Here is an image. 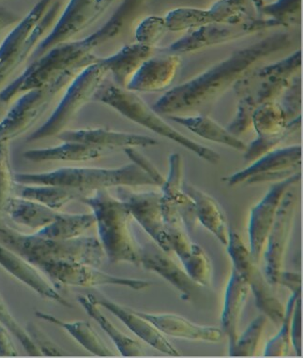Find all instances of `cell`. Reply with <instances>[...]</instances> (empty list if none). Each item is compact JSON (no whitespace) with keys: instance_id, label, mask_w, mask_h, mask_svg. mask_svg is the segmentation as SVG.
<instances>
[{"instance_id":"obj_33","label":"cell","mask_w":303,"mask_h":358,"mask_svg":"<svg viewBox=\"0 0 303 358\" xmlns=\"http://www.w3.org/2000/svg\"><path fill=\"white\" fill-rule=\"evenodd\" d=\"M107 150L79 142H63L57 147L27 151L24 158L33 162H81L100 159Z\"/></svg>"},{"instance_id":"obj_34","label":"cell","mask_w":303,"mask_h":358,"mask_svg":"<svg viewBox=\"0 0 303 358\" xmlns=\"http://www.w3.org/2000/svg\"><path fill=\"white\" fill-rule=\"evenodd\" d=\"M169 120L180 125L185 127L198 136L219 144L227 145L237 150H246L247 145L241 141L238 136H234L231 132L220 125L216 121L211 120L206 115L198 117H183V115H169Z\"/></svg>"},{"instance_id":"obj_39","label":"cell","mask_w":303,"mask_h":358,"mask_svg":"<svg viewBox=\"0 0 303 358\" xmlns=\"http://www.w3.org/2000/svg\"><path fill=\"white\" fill-rule=\"evenodd\" d=\"M252 124L259 136H272L285 131L288 122L281 104L274 101L263 103L253 111Z\"/></svg>"},{"instance_id":"obj_25","label":"cell","mask_w":303,"mask_h":358,"mask_svg":"<svg viewBox=\"0 0 303 358\" xmlns=\"http://www.w3.org/2000/svg\"><path fill=\"white\" fill-rule=\"evenodd\" d=\"M292 79L281 80L260 85L244 97L239 98L238 110L232 122L228 125L227 131L238 137L249 134L253 129V111L263 103L276 101L280 98L286 88L290 84Z\"/></svg>"},{"instance_id":"obj_2","label":"cell","mask_w":303,"mask_h":358,"mask_svg":"<svg viewBox=\"0 0 303 358\" xmlns=\"http://www.w3.org/2000/svg\"><path fill=\"white\" fill-rule=\"evenodd\" d=\"M290 43V36L279 33L234 52L200 76L165 93L153 109L158 114L168 115L205 109L233 88L239 80L263 65L269 57L288 49Z\"/></svg>"},{"instance_id":"obj_55","label":"cell","mask_w":303,"mask_h":358,"mask_svg":"<svg viewBox=\"0 0 303 358\" xmlns=\"http://www.w3.org/2000/svg\"><path fill=\"white\" fill-rule=\"evenodd\" d=\"M252 1L253 2V4H255L258 12L261 13V10H262L263 7L265 6V2H264V0H252Z\"/></svg>"},{"instance_id":"obj_14","label":"cell","mask_w":303,"mask_h":358,"mask_svg":"<svg viewBox=\"0 0 303 358\" xmlns=\"http://www.w3.org/2000/svg\"><path fill=\"white\" fill-rule=\"evenodd\" d=\"M38 269L55 282L67 286L93 287L100 285H120L139 291L151 285L146 280L113 276L99 271L97 267L76 262H52L41 264Z\"/></svg>"},{"instance_id":"obj_44","label":"cell","mask_w":303,"mask_h":358,"mask_svg":"<svg viewBox=\"0 0 303 358\" xmlns=\"http://www.w3.org/2000/svg\"><path fill=\"white\" fill-rule=\"evenodd\" d=\"M302 0H277L274 3L265 5L261 15L271 16L282 27L299 23Z\"/></svg>"},{"instance_id":"obj_11","label":"cell","mask_w":303,"mask_h":358,"mask_svg":"<svg viewBox=\"0 0 303 358\" xmlns=\"http://www.w3.org/2000/svg\"><path fill=\"white\" fill-rule=\"evenodd\" d=\"M282 27L274 19H249L238 24H212L200 27L171 44L167 51L170 54H185L201 49L220 45L255 34L274 27Z\"/></svg>"},{"instance_id":"obj_31","label":"cell","mask_w":303,"mask_h":358,"mask_svg":"<svg viewBox=\"0 0 303 358\" xmlns=\"http://www.w3.org/2000/svg\"><path fill=\"white\" fill-rule=\"evenodd\" d=\"M250 286L246 280L233 267L222 315L223 330L230 340V348L234 346L239 338V324L242 310L246 304Z\"/></svg>"},{"instance_id":"obj_37","label":"cell","mask_w":303,"mask_h":358,"mask_svg":"<svg viewBox=\"0 0 303 358\" xmlns=\"http://www.w3.org/2000/svg\"><path fill=\"white\" fill-rule=\"evenodd\" d=\"M77 300L87 311V315L94 319L106 334L112 338L115 346L123 357H141L144 354L141 344L120 331L101 313L100 306L92 299V296H80Z\"/></svg>"},{"instance_id":"obj_1","label":"cell","mask_w":303,"mask_h":358,"mask_svg":"<svg viewBox=\"0 0 303 358\" xmlns=\"http://www.w3.org/2000/svg\"><path fill=\"white\" fill-rule=\"evenodd\" d=\"M147 0H124L114 15L97 31L78 41L55 46L40 59L32 62L27 70L0 93V103L8 104L16 97L43 87L71 70H83L100 62L97 51L122 37L136 21Z\"/></svg>"},{"instance_id":"obj_27","label":"cell","mask_w":303,"mask_h":358,"mask_svg":"<svg viewBox=\"0 0 303 358\" xmlns=\"http://www.w3.org/2000/svg\"><path fill=\"white\" fill-rule=\"evenodd\" d=\"M153 55V46L136 43L127 44L112 56L101 59L100 62L112 74L115 84L126 88L143 63Z\"/></svg>"},{"instance_id":"obj_42","label":"cell","mask_w":303,"mask_h":358,"mask_svg":"<svg viewBox=\"0 0 303 358\" xmlns=\"http://www.w3.org/2000/svg\"><path fill=\"white\" fill-rule=\"evenodd\" d=\"M268 317L265 315H259L251 323L249 327L238 338L234 346L230 347L231 357H251L255 355L259 341L265 329Z\"/></svg>"},{"instance_id":"obj_38","label":"cell","mask_w":303,"mask_h":358,"mask_svg":"<svg viewBox=\"0 0 303 358\" xmlns=\"http://www.w3.org/2000/svg\"><path fill=\"white\" fill-rule=\"evenodd\" d=\"M94 224L96 217L93 213L67 214L62 212L55 222L38 230L36 235L57 241H67L82 236Z\"/></svg>"},{"instance_id":"obj_16","label":"cell","mask_w":303,"mask_h":358,"mask_svg":"<svg viewBox=\"0 0 303 358\" xmlns=\"http://www.w3.org/2000/svg\"><path fill=\"white\" fill-rule=\"evenodd\" d=\"M300 180V172H297L278 181L269 188L260 203L251 210L249 222L250 253L255 263L260 261L269 231L274 224L278 208L283 195L291 187Z\"/></svg>"},{"instance_id":"obj_30","label":"cell","mask_w":303,"mask_h":358,"mask_svg":"<svg viewBox=\"0 0 303 358\" xmlns=\"http://www.w3.org/2000/svg\"><path fill=\"white\" fill-rule=\"evenodd\" d=\"M183 189L195 203L197 219L224 245L228 244L227 217L221 206L211 195L198 189L197 187L183 181Z\"/></svg>"},{"instance_id":"obj_22","label":"cell","mask_w":303,"mask_h":358,"mask_svg":"<svg viewBox=\"0 0 303 358\" xmlns=\"http://www.w3.org/2000/svg\"><path fill=\"white\" fill-rule=\"evenodd\" d=\"M0 266L43 299L59 303L64 307L71 308L70 303L52 286L37 267L1 243H0Z\"/></svg>"},{"instance_id":"obj_51","label":"cell","mask_w":303,"mask_h":358,"mask_svg":"<svg viewBox=\"0 0 303 358\" xmlns=\"http://www.w3.org/2000/svg\"><path fill=\"white\" fill-rule=\"evenodd\" d=\"M9 332L10 330L0 322V355L16 357L19 355L18 351Z\"/></svg>"},{"instance_id":"obj_56","label":"cell","mask_w":303,"mask_h":358,"mask_svg":"<svg viewBox=\"0 0 303 358\" xmlns=\"http://www.w3.org/2000/svg\"><path fill=\"white\" fill-rule=\"evenodd\" d=\"M113 1H115V0H98V3L107 9L112 4Z\"/></svg>"},{"instance_id":"obj_29","label":"cell","mask_w":303,"mask_h":358,"mask_svg":"<svg viewBox=\"0 0 303 358\" xmlns=\"http://www.w3.org/2000/svg\"><path fill=\"white\" fill-rule=\"evenodd\" d=\"M183 159L180 153L169 156V173L161 187L162 196L174 203L180 212L189 233H192L197 225V214L194 201L183 189Z\"/></svg>"},{"instance_id":"obj_47","label":"cell","mask_w":303,"mask_h":358,"mask_svg":"<svg viewBox=\"0 0 303 358\" xmlns=\"http://www.w3.org/2000/svg\"><path fill=\"white\" fill-rule=\"evenodd\" d=\"M281 106L285 112L288 122L300 117L302 113V79L300 74L292 79L290 84L281 95Z\"/></svg>"},{"instance_id":"obj_10","label":"cell","mask_w":303,"mask_h":358,"mask_svg":"<svg viewBox=\"0 0 303 358\" xmlns=\"http://www.w3.org/2000/svg\"><path fill=\"white\" fill-rule=\"evenodd\" d=\"M227 252L233 261V267L246 280L255 297L256 306L276 326H281L286 308L272 291L265 275L256 266L241 236L233 231L228 236Z\"/></svg>"},{"instance_id":"obj_28","label":"cell","mask_w":303,"mask_h":358,"mask_svg":"<svg viewBox=\"0 0 303 358\" xmlns=\"http://www.w3.org/2000/svg\"><path fill=\"white\" fill-rule=\"evenodd\" d=\"M139 315L147 319L165 335L171 337L188 338V340L209 341L217 343L221 341L223 332L221 329L213 327L198 326L181 316L173 315H148L139 313Z\"/></svg>"},{"instance_id":"obj_9","label":"cell","mask_w":303,"mask_h":358,"mask_svg":"<svg viewBox=\"0 0 303 358\" xmlns=\"http://www.w3.org/2000/svg\"><path fill=\"white\" fill-rule=\"evenodd\" d=\"M165 231L171 250L180 257L190 278L200 286H209L211 279V260L204 250L190 238L180 212L174 203L162 196Z\"/></svg>"},{"instance_id":"obj_4","label":"cell","mask_w":303,"mask_h":358,"mask_svg":"<svg viewBox=\"0 0 303 358\" xmlns=\"http://www.w3.org/2000/svg\"><path fill=\"white\" fill-rule=\"evenodd\" d=\"M92 209L100 242L110 263L121 262L140 266V246L131 231V211L123 201L113 197L108 189H98L79 199Z\"/></svg>"},{"instance_id":"obj_23","label":"cell","mask_w":303,"mask_h":358,"mask_svg":"<svg viewBox=\"0 0 303 358\" xmlns=\"http://www.w3.org/2000/svg\"><path fill=\"white\" fill-rule=\"evenodd\" d=\"M90 296L100 307L106 308L110 313L117 316L134 334L139 336L140 338L150 344L153 348L159 350L160 352H164V354L173 355V357L180 355V352L164 337V333L160 331L147 319L139 315L136 310L123 307V306L111 301L106 297H98L94 294H90Z\"/></svg>"},{"instance_id":"obj_17","label":"cell","mask_w":303,"mask_h":358,"mask_svg":"<svg viewBox=\"0 0 303 358\" xmlns=\"http://www.w3.org/2000/svg\"><path fill=\"white\" fill-rule=\"evenodd\" d=\"M118 199L128 206L132 216L165 252H172L165 231L162 194L156 192H136L128 187H117Z\"/></svg>"},{"instance_id":"obj_13","label":"cell","mask_w":303,"mask_h":358,"mask_svg":"<svg viewBox=\"0 0 303 358\" xmlns=\"http://www.w3.org/2000/svg\"><path fill=\"white\" fill-rule=\"evenodd\" d=\"M297 192L292 187L283 195L278 208L274 224L267 238L265 258V276L272 286L279 285L281 273L283 271V262L297 209Z\"/></svg>"},{"instance_id":"obj_49","label":"cell","mask_w":303,"mask_h":358,"mask_svg":"<svg viewBox=\"0 0 303 358\" xmlns=\"http://www.w3.org/2000/svg\"><path fill=\"white\" fill-rule=\"evenodd\" d=\"M124 152L126 155H128L129 159L133 161L134 164L144 171L156 183V186H159L160 188L164 183V176L160 173V171L157 169L155 165L153 164L148 158H146L141 152H139L134 147H128L123 148Z\"/></svg>"},{"instance_id":"obj_50","label":"cell","mask_w":303,"mask_h":358,"mask_svg":"<svg viewBox=\"0 0 303 358\" xmlns=\"http://www.w3.org/2000/svg\"><path fill=\"white\" fill-rule=\"evenodd\" d=\"M291 341L297 355H302V302L297 300L292 316Z\"/></svg>"},{"instance_id":"obj_18","label":"cell","mask_w":303,"mask_h":358,"mask_svg":"<svg viewBox=\"0 0 303 358\" xmlns=\"http://www.w3.org/2000/svg\"><path fill=\"white\" fill-rule=\"evenodd\" d=\"M252 19L245 8L237 6L227 0H220L211 10L180 8L171 10L164 17L170 31L195 30L212 24H238Z\"/></svg>"},{"instance_id":"obj_3","label":"cell","mask_w":303,"mask_h":358,"mask_svg":"<svg viewBox=\"0 0 303 358\" xmlns=\"http://www.w3.org/2000/svg\"><path fill=\"white\" fill-rule=\"evenodd\" d=\"M0 243L18 253L33 266L57 261L76 262L101 266L104 250L94 236H79L67 241H57L40 236L26 235L0 222Z\"/></svg>"},{"instance_id":"obj_40","label":"cell","mask_w":303,"mask_h":358,"mask_svg":"<svg viewBox=\"0 0 303 358\" xmlns=\"http://www.w3.org/2000/svg\"><path fill=\"white\" fill-rule=\"evenodd\" d=\"M300 124H302V117H297L296 120L288 122L285 131L279 134H276V136H258V138L251 143L250 145H247V148L245 150V164H252V162L256 161L260 157L276 150L280 145L288 141L290 137L294 136L295 134L300 131Z\"/></svg>"},{"instance_id":"obj_19","label":"cell","mask_w":303,"mask_h":358,"mask_svg":"<svg viewBox=\"0 0 303 358\" xmlns=\"http://www.w3.org/2000/svg\"><path fill=\"white\" fill-rule=\"evenodd\" d=\"M52 0H41L27 17L19 22L12 32L7 36L0 46V87L20 67L29 55L27 51V41L32 30L45 16Z\"/></svg>"},{"instance_id":"obj_52","label":"cell","mask_w":303,"mask_h":358,"mask_svg":"<svg viewBox=\"0 0 303 358\" xmlns=\"http://www.w3.org/2000/svg\"><path fill=\"white\" fill-rule=\"evenodd\" d=\"M279 285H282L290 289L292 293L293 292L300 290V277L299 274L293 273V272L283 271L281 273Z\"/></svg>"},{"instance_id":"obj_7","label":"cell","mask_w":303,"mask_h":358,"mask_svg":"<svg viewBox=\"0 0 303 358\" xmlns=\"http://www.w3.org/2000/svg\"><path fill=\"white\" fill-rule=\"evenodd\" d=\"M108 74V71L100 62L83 69L68 85L64 96L51 117L30 134L27 141L32 143L57 136L65 131L82 107L92 100L93 95Z\"/></svg>"},{"instance_id":"obj_6","label":"cell","mask_w":303,"mask_h":358,"mask_svg":"<svg viewBox=\"0 0 303 358\" xmlns=\"http://www.w3.org/2000/svg\"><path fill=\"white\" fill-rule=\"evenodd\" d=\"M92 101L106 104L123 117L150 129L159 136L167 137L171 141L177 143L209 164H217L221 159V155L216 151L198 144L197 142L184 136L177 129L172 128L169 124L159 117L158 113L154 111L153 107L150 108L134 92L118 87L115 83L104 80L93 95Z\"/></svg>"},{"instance_id":"obj_48","label":"cell","mask_w":303,"mask_h":358,"mask_svg":"<svg viewBox=\"0 0 303 358\" xmlns=\"http://www.w3.org/2000/svg\"><path fill=\"white\" fill-rule=\"evenodd\" d=\"M26 330L33 343L35 344V346L37 347L41 355H48V357H62V355H66L64 350L53 343L51 338L48 337L45 333L41 331L36 324L29 323Z\"/></svg>"},{"instance_id":"obj_46","label":"cell","mask_w":303,"mask_h":358,"mask_svg":"<svg viewBox=\"0 0 303 358\" xmlns=\"http://www.w3.org/2000/svg\"><path fill=\"white\" fill-rule=\"evenodd\" d=\"M167 31L164 17L153 15L140 22L136 27L134 36L136 43L153 48Z\"/></svg>"},{"instance_id":"obj_12","label":"cell","mask_w":303,"mask_h":358,"mask_svg":"<svg viewBox=\"0 0 303 358\" xmlns=\"http://www.w3.org/2000/svg\"><path fill=\"white\" fill-rule=\"evenodd\" d=\"M302 165V148L291 145L271 151L252 162L250 166L224 178L230 187L245 184L281 181L300 172Z\"/></svg>"},{"instance_id":"obj_8","label":"cell","mask_w":303,"mask_h":358,"mask_svg":"<svg viewBox=\"0 0 303 358\" xmlns=\"http://www.w3.org/2000/svg\"><path fill=\"white\" fill-rule=\"evenodd\" d=\"M81 71H66L48 84L23 93L0 121V143H10L29 131Z\"/></svg>"},{"instance_id":"obj_15","label":"cell","mask_w":303,"mask_h":358,"mask_svg":"<svg viewBox=\"0 0 303 358\" xmlns=\"http://www.w3.org/2000/svg\"><path fill=\"white\" fill-rule=\"evenodd\" d=\"M98 0H71L59 22L55 24L45 40L38 44L29 59L35 62L59 44L67 43L77 34L94 23L106 10Z\"/></svg>"},{"instance_id":"obj_54","label":"cell","mask_w":303,"mask_h":358,"mask_svg":"<svg viewBox=\"0 0 303 358\" xmlns=\"http://www.w3.org/2000/svg\"><path fill=\"white\" fill-rule=\"evenodd\" d=\"M230 3L235 4L237 6L245 8L246 9L248 0H227Z\"/></svg>"},{"instance_id":"obj_53","label":"cell","mask_w":303,"mask_h":358,"mask_svg":"<svg viewBox=\"0 0 303 358\" xmlns=\"http://www.w3.org/2000/svg\"><path fill=\"white\" fill-rule=\"evenodd\" d=\"M20 22V17L15 15V13L9 12V10L0 9V32L8 29L13 24H18Z\"/></svg>"},{"instance_id":"obj_20","label":"cell","mask_w":303,"mask_h":358,"mask_svg":"<svg viewBox=\"0 0 303 358\" xmlns=\"http://www.w3.org/2000/svg\"><path fill=\"white\" fill-rule=\"evenodd\" d=\"M181 65L177 54L151 57L143 63L126 88L131 92H162L174 81Z\"/></svg>"},{"instance_id":"obj_36","label":"cell","mask_w":303,"mask_h":358,"mask_svg":"<svg viewBox=\"0 0 303 358\" xmlns=\"http://www.w3.org/2000/svg\"><path fill=\"white\" fill-rule=\"evenodd\" d=\"M15 196L43 203L59 210L67 203L84 197L81 192L69 187L56 185H24L16 182Z\"/></svg>"},{"instance_id":"obj_21","label":"cell","mask_w":303,"mask_h":358,"mask_svg":"<svg viewBox=\"0 0 303 358\" xmlns=\"http://www.w3.org/2000/svg\"><path fill=\"white\" fill-rule=\"evenodd\" d=\"M140 266L147 271L156 272L169 282L181 292L184 299H191L200 287L155 242H148L140 247Z\"/></svg>"},{"instance_id":"obj_35","label":"cell","mask_w":303,"mask_h":358,"mask_svg":"<svg viewBox=\"0 0 303 358\" xmlns=\"http://www.w3.org/2000/svg\"><path fill=\"white\" fill-rule=\"evenodd\" d=\"M35 315L41 320L48 322L66 330L71 337L76 338L84 348L92 354L99 357H114L111 350L107 347L89 322H65L57 318L56 316L40 310L36 311Z\"/></svg>"},{"instance_id":"obj_43","label":"cell","mask_w":303,"mask_h":358,"mask_svg":"<svg viewBox=\"0 0 303 358\" xmlns=\"http://www.w3.org/2000/svg\"><path fill=\"white\" fill-rule=\"evenodd\" d=\"M15 173L10 166V143H0V215L10 197L15 196Z\"/></svg>"},{"instance_id":"obj_41","label":"cell","mask_w":303,"mask_h":358,"mask_svg":"<svg viewBox=\"0 0 303 358\" xmlns=\"http://www.w3.org/2000/svg\"><path fill=\"white\" fill-rule=\"evenodd\" d=\"M300 297V290L293 292L285 310L281 330L274 338L267 343L265 349L266 357H283L288 354L291 344V323L292 316L297 300Z\"/></svg>"},{"instance_id":"obj_45","label":"cell","mask_w":303,"mask_h":358,"mask_svg":"<svg viewBox=\"0 0 303 358\" xmlns=\"http://www.w3.org/2000/svg\"><path fill=\"white\" fill-rule=\"evenodd\" d=\"M0 322L10 330L13 336H15V337L20 341L24 349L26 350L29 355H34V357L43 355L41 354V352L38 351L37 347L35 346V344L33 343L31 338H30L29 334H27L26 329H24V327L18 323L15 316L10 313V308L8 307L1 294H0Z\"/></svg>"},{"instance_id":"obj_32","label":"cell","mask_w":303,"mask_h":358,"mask_svg":"<svg viewBox=\"0 0 303 358\" xmlns=\"http://www.w3.org/2000/svg\"><path fill=\"white\" fill-rule=\"evenodd\" d=\"M4 212L13 222L34 230H41L51 224L62 213L43 203L18 196H12L8 200Z\"/></svg>"},{"instance_id":"obj_5","label":"cell","mask_w":303,"mask_h":358,"mask_svg":"<svg viewBox=\"0 0 303 358\" xmlns=\"http://www.w3.org/2000/svg\"><path fill=\"white\" fill-rule=\"evenodd\" d=\"M15 182L24 185H56L81 192L85 196L112 187L156 186L153 179L134 162L114 169L64 167L50 172L15 173Z\"/></svg>"},{"instance_id":"obj_24","label":"cell","mask_w":303,"mask_h":358,"mask_svg":"<svg viewBox=\"0 0 303 358\" xmlns=\"http://www.w3.org/2000/svg\"><path fill=\"white\" fill-rule=\"evenodd\" d=\"M57 138L62 142H79L111 150L117 148L150 147L157 140L139 134H126L108 129H65Z\"/></svg>"},{"instance_id":"obj_26","label":"cell","mask_w":303,"mask_h":358,"mask_svg":"<svg viewBox=\"0 0 303 358\" xmlns=\"http://www.w3.org/2000/svg\"><path fill=\"white\" fill-rule=\"evenodd\" d=\"M302 68V52L294 54L271 65H261L239 80L233 90L237 97L241 98L260 85L269 83L289 80L299 74Z\"/></svg>"}]
</instances>
